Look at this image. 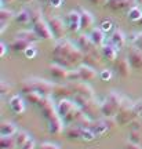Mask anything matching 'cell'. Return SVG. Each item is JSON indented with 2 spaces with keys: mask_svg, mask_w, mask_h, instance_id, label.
Masks as SVG:
<instances>
[{
  "mask_svg": "<svg viewBox=\"0 0 142 149\" xmlns=\"http://www.w3.org/2000/svg\"><path fill=\"white\" fill-rule=\"evenodd\" d=\"M126 40H127V37H126V35H124V32H123L121 29H115V31L112 32L111 42L113 43L119 50H121V48L126 46Z\"/></svg>",
  "mask_w": 142,
  "mask_h": 149,
  "instance_id": "obj_21",
  "label": "cell"
},
{
  "mask_svg": "<svg viewBox=\"0 0 142 149\" xmlns=\"http://www.w3.org/2000/svg\"><path fill=\"white\" fill-rule=\"evenodd\" d=\"M43 97L40 93H37V91H31V93H26L25 94V100H26L28 102H31L32 105H37L39 107V104L42 102Z\"/></svg>",
  "mask_w": 142,
  "mask_h": 149,
  "instance_id": "obj_32",
  "label": "cell"
},
{
  "mask_svg": "<svg viewBox=\"0 0 142 149\" xmlns=\"http://www.w3.org/2000/svg\"><path fill=\"white\" fill-rule=\"evenodd\" d=\"M62 3V0H48V4L51 7H59Z\"/></svg>",
  "mask_w": 142,
  "mask_h": 149,
  "instance_id": "obj_45",
  "label": "cell"
},
{
  "mask_svg": "<svg viewBox=\"0 0 142 149\" xmlns=\"http://www.w3.org/2000/svg\"><path fill=\"white\" fill-rule=\"evenodd\" d=\"M6 51H7V47H6L4 43H0V57H4Z\"/></svg>",
  "mask_w": 142,
  "mask_h": 149,
  "instance_id": "obj_47",
  "label": "cell"
},
{
  "mask_svg": "<svg viewBox=\"0 0 142 149\" xmlns=\"http://www.w3.org/2000/svg\"><path fill=\"white\" fill-rule=\"evenodd\" d=\"M36 47H35V44H32L31 47H28L25 51H24V54H25V57H26L28 59H32L36 57Z\"/></svg>",
  "mask_w": 142,
  "mask_h": 149,
  "instance_id": "obj_40",
  "label": "cell"
},
{
  "mask_svg": "<svg viewBox=\"0 0 142 149\" xmlns=\"http://www.w3.org/2000/svg\"><path fill=\"white\" fill-rule=\"evenodd\" d=\"M15 21L21 25H26L31 22V11L29 10H19L18 13L15 14Z\"/></svg>",
  "mask_w": 142,
  "mask_h": 149,
  "instance_id": "obj_31",
  "label": "cell"
},
{
  "mask_svg": "<svg viewBox=\"0 0 142 149\" xmlns=\"http://www.w3.org/2000/svg\"><path fill=\"white\" fill-rule=\"evenodd\" d=\"M83 130L84 127H81V126H72V127H69L66 130V137L70 139H81L83 137Z\"/></svg>",
  "mask_w": 142,
  "mask_h": 149,
  "instance_id": "obj_28",
  "label": "cell"
},
{
  "mask_svg": "<svg viewBox=\"0 0 142 149\" xmlns=\"http://www.w3.org/2000/svg\"><path fill=\"white\" fill-rule=\"evenodd\" d=\"M141 116H142V102H137V104H132L130 107H127L126 109L120 111L115 119L117 122V124L127 126L130 123L137 122Z\"/></svg>",
  "mask_w": 142,
  "mask_h": 149,
  "instance_id": "obj_4",
  "label": "cell"
},
{
  "mask_svg": "<svg viewBox=\"0 0 142 149\" xmlns=\"http://www.w3.org/2000/svg\"><path fill=\"white\" fill-rule=\"evenodd\" d=\"M14 137H15L17 145H18V146H21V148L26 144L29 139H31V137H29V134H28L26 131H17V133L14 134Z\"/></svg>",
  "mask_w": 142,
  "mask_h": 149,
  "instance_id": "obj_33",
  "label": "cell"
},
{
  "mask_svg": "<svg viewBox=\"0 0 142 149\" xmlns=\"http://www.w3.org/2000/svg\"><path fill=\"white\" fill-rule=\"evenodd\" d=\"M135 44H137L138 47H142V32L138 33V39H137V42H135Z\"/></svg>",
  "mask_w": 142,
  "mask_h": 149,
  "instance_id": "obj_49",
  "label": "cell"
},
{
  "mask_svg": "<svg viewBox=\"0 0 142 149\" xmlns=\"http://www.w3.org/2000/svg\"><path fill=\"white\" fill-rule=\"evenodd\" d=\"M15 37L28 40V42H31V43H35L39 40V36L36 35V32H35L33 29H32V31H19V32H17Z\"/></svg>",
  "mask_w": 142,
  "mask_h": 149,
  "instance_id": "obj_30",
  "label": "cell"
},
{
  "mask_svg": "<svg viewBox=\"0 0 142 149\" xmlns=\"http://www.w3.org/2000/svg\"><path fill=\"white\" fill-rule=\"evenodd\" d=\"M32 44H35V43H31L28 42V40H24V39H19V37H15L10 44V48L13 51H15V53H22V51H25L28 47H31Z\"/></svg>",
  "mask_w": 142,
  "mask_h": 149,
  "instance_id": "obj_24",
  "label": "cell"
},
{
  "mask_svg": "<svg viewBox=\"0 0 142 149\" xmlns=\"http://www.w3.org/2000/svg\"><path fill=\"white\" fill-rule=\"evenodd\" d=\"M8 105H10V109L15 115H22L25 112V104H24V100H22L19 95H13L8 101Z\"/></svg>",
  "mask_w": 142,
  "mask_h": 149,
  "instance_id": "obj_20",
  "label": "cell"
},
{
  "mask_svg": "<svg viewBox=\"0 0 142 149\" xmlns=\"http://www.w3.org/2000/svg\"><path fill=\"white\" fill-rule=\"evenodd\" d=\"M17 145L15 137L14 135H1L0 138V148L1 149H15Z\"/></svg>",
  "mask_w": 142,
  "mask_h": 149,
  "instance_id": "obj_27",
  "label": "cell"
},
{
  "mask_svg": "<svg viewBox=\"0 0 142 149\" xmlns=\"http://www.w3.org/2000/svg\"><path fill=\"white\" fill-rule=\"evenodd\" d=\"M72 90H73V94H77V95H83V97H88V98H94L95 93L94 88L86 83V81H81V80H77V81H70L69 83Z\"/></svg>",
  "mask_w": 142,
  "mask_h": 149,
  "instance_id": "obj_9",
  "label": "cell"
},
{
  "mask_svg": "<svg viewBox=\"0 0 142 149\" xmlns=\"http://www.w3.org/2000/svg\"><path fill=\"white\" fill-rule=\"evenodd\" d=\"M84 53L77 47V44L72 43L68 39H58L53 48L54 62L62 65L68 69L83 64Z\"/></svg>",
  "mask_w": 142,
  "mask_h": 149,
  "instance_id": "obj_1",
  "label": "cell"
},
{
  "mask_svg": "<svg viewBox=\"0 0 142 149\" xmlns=\"http://www.w3.org/2000/svg\"><path fill=\"white\" fill-rule=\"evenodd\" d=\"M54 88H55V84L53 81L40 79V77L25 79L21 83V91L24 94L31 93V91H37L42 95H51V94H54Z\"/></svg>",
  "mask_w": 142,
  "mask_h": 149,
  "instance_id": "obj_2",
  "label": "cell"
},
{
  "mask_svg": "<svg viewBox=\"0 0 142 149\" xmlns=\"http://www.w3.org/2000/svg\"><path fill=\"white\" fill-rule=\"evenodd\" d=\"M100 77L104 80V81H108V80L112 79V72H111L109 69H104V70H102V72L100 73Z\"/></svg>",
  "mask_w": 142,
  "mask_h": 149,
  "instance_id": "obj_41",
  "label": "cell"
},
{
  "mask_svg": "<svg viewBox=\"0 0 142 149\" xmlns=\"http://www.w3.org/2000/svg\"><path fill=\"white\" fill-rule=\"evenodd\" d=\"M80 17H81V29H91L93 25H94V17L90 13L88 10L86 8H79Z\"/></svg>",
  "mask_w": 142,
  "mask_h": 149,
  "instance_id": "obj_23",
  "label": "cell"
},
{
  "mask_svg": "<svg viewBox=\"0 0 142 149\" xmlns=\"http://www.w3.org/2000/svg\"><path fill=\"white\" fill-rule=\"evenodd\" d=\"M95 137H97V135L94 134V131H93L91 128H90V127H84V130H83V137H81V139H84V141H93Z\"/></svg>",
  "mask_w": 142,
  "mask_h": 149,
  "instance_id": "obj_38",
  "label": "cell"
},
{
  "mask_svg": "<svg viewBox=\"0 0 142 149\" xmlns=\"http://www.w3.org/2000/svg\"><path fill=\"white\" fill-rule=\"evenodd\" d=\"M33 31L36 32L39 39H43V40H51V39H54V35H53V32H51V28H50L48 22L46 21L44 18L33 24Z\"/></svg>",
  "mask_w": 142,
  "mask_h": 149,
  "instance_id": "obj_10",
  "label": "cell"
},
{
  "mask_svg": "<svg viewBox=\"0 0 142 149\" xmlns=\"http://www.w3.org/2000/svg\"><path fill=\"white\" fill-rule=\"evenodd\" d=\"M127 58L134 69H142V48L138 46H131L127 51Z\"/></svg>",
  "mask_w": 142,
  "mask_h": 149,
  "instance_id": "obj_11",
  "label": "cell"
},
{
  "mask_svg": "<svg viewBox=\"0 0 142 149\" xmlns=\"http://www.w3.org/2000/svg\"><path fill=\"white\" fill-rule=\"evenodd\" d=\"M76 69L79 70L80 76H81V80H84V81H90V80H94L97 77V70L94 69V66L80 64L79 66H76Z\"/></svg>",
  "mask_w": 142,
  "mask_h": 149,
  "instance_id": "obj_17",
  "label": "cell"
},
{
  "mask_svg": "<svg viewBox=\"0 0 142 149\" xmlns=\"http://www.w3.org/2000/svg\"><path fill=\"white\" fill-rule=\"evenodd\" d=\"M137 3L138 4H142V0H137Z\"/></svg>",
  "mask_w": 142,
  "mask_h": 149,
  "instance_id": "obj_54",
  "label": "cell"
},
{
  "mask_svg": "<svg viewBox=\"0 0 142 149\" xmlns=\"http://www.w3.org/2000/svg\"><path fill=\"white\" fill-rule=\"evenodd\" d=\"M83 64L97 68V66L101 64L100 51H98V53H88V54H84V57H83Z\"/></svg>",
  "mask_w": 142,
  "mask_h": 149,
  "instance_id": "obj_26",
  "label": "cell"
},
{
  "mask_svg": "<svg viewBox=\"0 0 142 149\" xmlns=\"http://www.w3.org/2000/svg\"><path fill=\"white\" fill-rule=\"evenodd\" d=\"M90 37L98 48L102 47L104 43H105V33H104L102 28H93L91 32H90Z\"/></svg>",
  "mask_w": 142,
  "mask_h": 149,
  "instance_id": "obj_22",
  "label": "cell"
},
{
  "mask_svg": "<svg viewBox=\"0 0 142 149\" xmlns=\"http://www.w3.org/2000/svg\"><path fill=\"white\" fill-rule=\"evenodd\" d=\"M91 3L94 6H104V4H108V0H90Z\"/></svg>",
  "mask_w": 142,
  "mask_h": 149,
  "instance_id": "obj_46",
  "label": "cell"
},
{
  "mask_svg": "<svg viewBox=\"0 0 142 149\" xmlns=\"http://www.w3.org/2000/svg\"><path fill=\"white\" fill-rule=\"evenodd\" d=\"M13 18H15V14L11 10H7V8H1L0 10V22L1 24H8Z\"/></svg>",
  "mask_w": 142,
  "mask_h": 149,
  "instance_id": "obj_35",
  "label": "cell"
},
{
  "mask_svg": "<svg viewBox=\"0 0 142 149\" xmlns=\"http://www.w3.org/2000/svg\"><path fill=\"white\" fill-rule=\"evenodd\" d=\"M39 149H59V146L55 144H51V142H43L39 146Z\"/></svg>",
  "mask_w": 142,
  "mask_h": 149,
  "instance_id": "obj_43",
  "label": "cell"
},
{
  "mask_svg": "<svg viewBox=\"0 0 142 149\" xmlns=\"http://www.w3.org/2000/svg\"><path fill=\"white\" fill-rule=\"evenodd\" d=\"M3 3H14V1H17V0H1Z\"/></svg>",
  "mask_w": 142,
  "mask_h": 149,
  "instance_id": "obj_50",
  "label": "cell"
},
{
  "mask_svg": "<svg viewBox=\"0 0 142 149\" xmlns=\"http://www.w3.org/2000/svg\"><path fill=\"white\" fill-rule=\"evenodd\" d=\"M130 141L137 142V144H142V131L139 128H132V131L130 133Z\"/></svg>",
  "mask_w": 142,
  "mask_h": 149,
  "instance_id": "obj_37",
  "label": "cell"
},
{
  "mask_svg": "<svg viewBox=\"0 0 142 149\" xmlns=\"http://www.w3.org/2000/svg\"><path fill=\"white\" fill-rule=\"evenodd\" d=\"M21 149H35V141H33V139H29Z\"/></svg>",
  "mask_w": 142,
  "mask_h": 149,
  "instance_id": "obj_44",
  "label": "cell"
},
{
  "mask_svg": "<svg viewBox=\"0 0 142 149\" xmlns=\"http://www.w3.org/2000/svg\"><path fill=\"white\" fill-rule=\"evenodd\" d=\"M111 119H113V117H106V119H104V120H93L88 127L94 131V134L97 135V137L104 135V134L108 133L115 124H117V122L111 123Z\"/></svg>",
  "mask_w": 142,
  "mask_h": 149,
  "instance_id": "obj_7",
  "label": "cell"
},
{
  "mask_svg": "<svg viewBox=\"0 0 142 149\" xmlns=\"http://www.w3.org/2000/svg\"><path fill=\"white\" fill-rule=\"evenodd\" d=\"M48 69H50V73L55 80H66L69 77V73H70V69L57 64V62H53L48 66Z\"/></svg>",
  "mask_w": 142,
  "mask_h": 149,
  "instance_id": "obj_14",
  "label": "cell"
},
{
  "mask_svg": "<svg viewBox=\"0 0 142 149\" xmlns=\"http://www.w3.org/2000/svg\"><path fill=\"white\" fill-rule=\"evenodd\" d=\"M74 101L88 116H95L97 113L101 112V104L95 100V97L94 98H88V97L74 94Z\"/></svg>",
  "mask_w": 142,
  "mask_h": 149,
  "instance_id": "obj_5",
  "label": "cell"
},
{
  "mask_svg": "<svg viewBox=\"0 0 142 149\" xmlns=\"http://www.w3.org/2000/svg\"><path fill=\"white\" fill-rule=\"evenodd\" d=\"M115 69L121 77H128L131 74L132 66L130 64L128 58H119L115 61Z\"/></svg>",
  "mask_w": 142,
  "mask_h": 149,
  "instance_id": "obj_15",
  "label": "cell"
},
{
  "mask_svg": "<svg viewBox=\"0 0 142 149\" xmlns=\"http://www.w3.org/2000/svg\"><path fill=\"white\" fill-rule=\"evenodd\" d=\"M117 51L119 48L116 47L113 43H109V44H105L101 47V55L106 59V61H116L117 58Z\"/></svg>",
  "mask_w": 142,
  "mask_h": 149,
  "instance_id": "obj_18",
  "label": "cell"
},
{
  "mask_svg": "<svg viewBox=\"0 0 142 149\" xmlns=\"http://www.w3.org/2000/svg\"><path fill=\"white\" fill-rule=\"evenodd\" d=\"M76 44H77V47H79L84 54L98 53V51H100V48L95 46L94 42L91 40V37L87 36V35H80V36L77 37V42H76Z\"/></svg>",
  "mask_w": 142,
  "mask_h": 149,
  "instance_id": "obj_12",
  "label": "cell"
},
{
  "mask_svg": "<svg viewBox=\"0 0 142 149\" xmlns=\"http://www.w3.org/2000/svg\"><path fill=\"white\" fill-rule=\"evenodd\" d=\"M24 1H25V3H32L33 0H24Z\"/></svg>",
  "mask_w": 142,
  "mask_h": 149,
  "instance_id": "obj_52",
  "label": "cell"
},
{
  "mask_svg": "<svg viewBox=\"0 0 142 149\" xmlns=\"http://www.w3.org/2000/svg\"><path fill=\"white\" fill-rule=\"evenodd\" d=\"M123 101H124V97L116 91H112L108 94L105 101L101 104V113L105 117H116L121 111Z\"/></svg>",
  "mask_w": 142,
  "mask_h": 149,
  "instance_id": "obj_3",
  "label": "cell"
},
{
  "mask_svg": "<svg viewBox=\"0 0 142 149\" xmlns=\"http://www.w3.org/2000/svg\"><path fill=\"white\" fill-rule=\"evenodd\" d=\"M39 1H42V3H48V0H39Z\"/></svg>",
  "mask_w": 142,
  "mask_h": 149,
  "instance_id": "obj_51",
  "label": "cell"
},
{
  "mask_svg": "<svg viewBox=\"0 0 142 149\" xmlns=\"http://www.w3.org/2000/svg\"><path fill=\"white\" fill-rule=\"evenodd\" d=\"M138 24H139V25H142V17H141V19L138 21Z\"/></svg>",
  "mask_w": 142,
  "mask_h": 149,
  "instance_id": "obj_53",
  "label": "cell"
},
{
  "mask_svg": "<svg viewBox=\"0 0 142 149\" xmlns=\"http://www.w3.org/2000/svg\"><path fill=\"white\" fill-rule=\"evenodd\" d=\"M10 91H11V84L7 83L6 80H1V81H0V94H1V95H6V94H8Z\"/></svg>",
  "mask_w": 142,
  "mask_h": 149,
  "instance_id": "obj_39",
  "label": "cell"
},
{
  "mask_svg": "<svg viewBox=\"0 0 142 149\" xmlns=\"http://www.w3.org/2000/svg\"><path fill=\"white\" fill-rule=\"evenodd\" d=\"M31 22L32 24H35V22L40 21V19H43L44 17H43V13L42 10L39 8V7H33V8H31Z\"/></svg>",
  "mask_w": 142,
  "mask_h": 149,
  "instance_id": "obj_36",
  "label": "cell"
},
{
  "mask_svg": "<svg viewBox=\"0 0 142 149\" xmlns=\"http://www.w3.org/2000/svg\"><path fill=\"white\" fill-rule=\"evenodd\" d=\"M66 26H68V31L70 32H77L80 28H81V17H80L79 10L77 11H69L68 15H66Z\"/></svg>",
  "mask_w": 142,
  "mask_h": 149,
  "instance_id": "obj_13",
  "label": "cell"
},
{
  "mask_svg": "<svg viewBox=\"0 0 142 149\" xmlns=\"http://www.w3.org/2000/svg\"><path fill=\"white\" fill-rule=\"evenodd\" d=\"M54 95L58 97V98H68V97L73 95V90L70 84H55V88H54Z\"/></svg>",
  "mask_w": 142,
  "mask_h": 149,
  "instance_id": "obj_25",
  "label": "cell"
},
{
  "mask_svg": "<svg viewBox=\"0 0 142 149\" xmlns=\"http://www.w3.org/2000/svg\"><path fill=\"white\" fill-rule=\"evenodd\" d=\"M47 123H48V131L51 134L58 135V134H61L63 131V123L65 122H63V119L59 116V115L48 119Z\"/></svg>",
  "mask_w": 142,
  "mask_h": 149,
  "instance_id": "obj_16",
  "label": "cell"
},
{
  "mask_svg": "<svg viewBox=\"0 0 142 149\" xmlns=\"http://www.w3.org/2000/svg\"><path fill=\"white\" fill-rule=\"evenodd\" d=\"M39 108H40V111H42V115L46 117V120L59 115L57 111V107H55V104H54V101H53V98H51V95L43 97L42 102L39 104Z\"/></svg>",
  "mask_w": 142,
  "mask_h": 149,
  "instance_id": "obj_6",
  "label": "cell"
},
{
  "mask_svg": "<svg viewBox=\"0 0 142 149\" xmlns=\"http://www.w3.org/2000/svg\"><path fill=\"white\" fill-rule=\"evenodd\" d=\"M17 131L18 130L13 122H3L0 124V134L1 135H14Z\"/></svg>",
  "mask_w": 142,
  "mask_h": 149,
  "instance_id": "obj_29",
  "label": "cell"
},
{
  "mask_svg": "<svg viewBox=\"0 0 142 149\" xmlns=\"http://www.w3.org/2000/svg\"><path fill=\"white\" fill-rule=\"evenodd\" d=\"M124 149H142L141 144H137V142H132V141H128L124 144Z\"/></svg>",
  "mask_w": 142,
  "mask_h": 149,
  "instance_id": "obj_42",
  "label": "cell"
},
{
  "mask_svg": "<svg viewBox=\"0 0 142 149\" xmlns=\"http://www.w3.org/2000/svg\"><path fill=\"white\" fill-rule=\"evenodd\" d=\"M128 19L132 22H138L139 19H141L142 17V11L138 8L137 6H134V7H131V8H128Z\"/></svg>",
  "mask_w": 142,
  "mask_h": 149,
  "instance_id": "obj_34",
  "label": "cell"
},
{
  "mask_svg": "<svg viewBox=\"0 0 142 149\" xmlns=\"http://www.w3.org/2000/svg\"><path fill=\"white\" fill-rule=\"evenodd\" d=\"M137 3V0H108V7L112 10H124L131 8Z\"/></svg>",
  "mask_w": 142,
  "mask_h": 149,
  "instance_id": "obj_19",
  "label": "cell"
},
{
  "mask_svg": "<svg viewBox=\"0 0 142 149\" xmlns=\"http://www.w3.org/2000/svg\"><path fill=\"white\" fill-rule=\"evenodd\" d=\"M48 25L51 28V32H53L54 37H57V39H63L65 35H66V22L62 21L59 17H51V18H48L47 19Z\"/></svg>",
  "mask_w": 142,
  "mask_h": 149,
  "instance_id": "obj_8",
  "label": "cell"
},
{
  "mask_svg": "<svg viewBox=\"0 0 142 149\" xmlns=\"http://www.w3.org/2000/svg\"><path fill=\"white\" fill-rule=\"evenodd\" d=\"M111 28H112V24L109 21H105L102 24V29H104V31H109Z\"/></svg>",
  "mask_w": 142,
  "mask_h": 149,
  "instance_id": "obj_48",
  "label": "cell"
}]
</instances>
